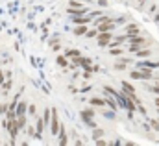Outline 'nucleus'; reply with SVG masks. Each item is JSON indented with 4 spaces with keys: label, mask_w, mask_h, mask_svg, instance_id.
I'll return each mask as SVG.
<instances>
[{
    "label": "nucleus",
    "mask_w": 159,
    "mask_h": 146,
    "mask_svg": "<svg viewBox=\"0 0 159 146\" xmlns=\"http://www.w3.org/2000/svg\"><path fill=\"white\" fill-rule=\"evenodd\" d=\"M152 54H154L152 50H143V48H139V50L135 52V56H137V57H150Z\"/></svg>",
    "instance_id": "obj_11"
},
{
    "label": "nucleus",
    "mask_w": 159,
    "mask_h": 146,
    "mask_svg": "<svg viewBox=\"0 0 159 146\" xmlns=\"http://www.w3.org/2000/svg\"><path fill=\"white\" fill-rule=\"evenodd\" d=\"M0 83H4V74H2V71H0Z\"/></svg>",
    "instance_id": "obj_31"
},
{
    "label": "nucleus",
    "mask_w": 159,
    "mask_h": 146,
    "mask_svg": "<svg viewBox=\"0 0 159 146\" xmlns=\"http://www.w3.org/2000/svg\"><path fill=\"white\" fill-rule=\"evenodd\" d=\"M128 39H129V44H137V46H141L143 43H146V39H144V37H141L139 34H137V35H129Z\"/></svg>",
    "instance_id": "obj_7"
},
{
    "label": "nucleus",
    "mask_w": 159,
    "mask_h": 146,
    "mask_svg": "<svg viewBox=\"0 0 159 146\" xmlns=\"http://www.w3.org/2000/svg\"><path fill=\"white\" fill-rule=\"evenodd\" d=\"M83 122H85V126H89V128H93V130H94V128L98 126V124H96V122H94L93 118H87V120H83Z\"/></svg>",
    "instance_id": "obj_25"
},
{
    "label": "nucleus",
    "mask_w": 159,
    "mask_h": 146,
    "mask_svg": "<svg viewBox=\"0 0 159 146\" xmlns=\"http://www.w3.org/2000/svg\"><path fill=\"white\" fill-rule=\"evenodd\" d=\"M89 102H91V106H98V107H104L106 106V100L104 98H91Z\"/></svg>",
    "instance_id": "obj_13"
},
{
    "label": "nucleus",
    "mask_w": 159,
    "mask_h": 146,
    "mask_svg": "<svg viewBox=\"0 0 159 146\" xmlns=\"http://www.w3.org/2000/svg\"><path fill=\"white\" fill-rule=\"evenodd\" d=\"M69 7H70V9H81L83 6H81L80 2H76V0H70V2H69Z\"/></svg>",
    "instance_id": "obj_20"
},
{
    "label": "nucleus",
    "mask_w": 159,
    "mask_h": 146,
    "mask_svg": "<svg viewBox=\"0 0 159 146\" xmlns=\"http://www.w3.org/2000/svg\"><path fill=\"white\" fill-rule=\"evenodd\" d=\"M87 34V24H78V28L74 30V35H83Z\"/></svg>",
    "instance_id": "obj_15"
},
{
    "label": "nucleus",
    "mask_w": 159,
    "mask_h": 146,
    "mask_svg": "<svg viewBox=\"0 0 159 146\" xmlns=\"http://www.w3.org/2000/svg\"><path fill=\"white\" fill-rule=\"evenodd\" d=\"M148 124H150V128H152L154 131H159V120H156V118H154V120H148Z\"/></svg>",
    "instance_id": "obj_23"
},
{
    "label": "nucleus",
    "mask_w": 159,
    "mask_h": 146,
    "mask_svg": "<svg viewBox=\"0 0 159 146\" xmlns=\"http://www.w3.org/2000/svg\"><path fill=\"white\" fill-rule=\"evenodd\" d=\"M115 26H117V24H115L113 21H109V22H100V24H98V32H111Z\"/></svg>",
    "instance_id": "obj_4"
},
{
    "label": "nucleus",
    "mask_w": 159,
    "mask_h": 146,
    "mask_svg": "<svg viewBox=\"0 0 159 146\" xmlns=\"http://www.w3.org/2000/svg\"><path fill=\"white\" fill-rule=\"evenodd\" d=\"M52 118H50V131H52V135H57L59 133V128H61V124H59V118H57V111L52 109V115H50Z\"/></svg>",
    "instance_id": "obj_1"
},
{
    "label": "nucleus",
    "mask_w": 159,
    "mask_h": 146,
    "mask_svg": "<svg viewBox=\"0 0 159 146\" xmlns=\"http://www.w3.org/2000/svg\"><path fill=\"white\" fill-rule=\"evenodd\" d=\"M35 111H37L35 106H28V113H30V115H35Z\"/></svg>",
    "instance_id": "obj_29"
},
{
    "label": "nucleus",
    "mask_w": 159,
    "mask_h": 146,
    "mask_svg": "<svg viewBox=\"0 0 159 146\" xmlns=\"http://www.w3.org/2000/svg\"><path fill=\"white\" fill-rule=\"evenodd\" d=\"M96 35H98L96 30H87V37H89V39H93V37H96Z\"/></svg>",
    "instance_id": "obj_28"
},
{
    "label": "nucleus",
    "mask_w": 159,
    "mask_h": 146,
    "mask_svg": "<svg viewBox=\"0 0 159 146\" xmlns=\"http://www.w3.org/2000/svg\"><path fill=\"white\" fill-rule=\"evenodd\" d=\"M98 137H104V130L94 128V131H93V139H98Z\"/></svg>",
    "instance_id": "obj_24"
},
{
    "label": "nucleus",
    "mask_w": 159,
    "mask_h": 146,
    "mask_svg": "<svg viewBox=\"0 0 159 146\" xmlns=\"http://www.w3.org/2000/svg\"><path fill=\"white\" fill-rule=\"evenodd\" d=\"M109 54L111 56H122V50H120L119 46H113V50H109Z\"/></svg>",
    "instance_id": "obj_26"
},
{
    "label": "nucleus",
    "mask_w": 159,
    "mask_h": 146,
    "mask_svg": "<svg viewBox=\"0 0 159 146\" xmlns=\"http://www.w3.org/2000/svg\"><path fill=\"white\" fill-rule=\"evenodd\" d=\"M67 11H69L72 17H74V15H85V13H87V7H81V9H70V7H69Z\"/></svg>",
    "instance_id": "obj_16"
},
{
    "label": "nucleus",
    "mask_w": 159,
    "mask_h": 146,
    "mask_svg": "<svg viewBox=\"0 0 159 146\" xmlns=\"http://www.w3.org/2000/svg\"><path fill=\"white\" fill-rule=\"evenodd\" d=\"M56 61H57V65H59V67H67V65H69V63H67V57H63V56H57V59H56Z\"/></svg>",
    "instance_id": "obj_22"
},
{
    "label": "nucleus",
    "mask_w": 159,
    "mask_h": 146,
    "mask_svg": "<svg viewBox=\"0 0 159 146\" xmlns=\"http://www.w3.org/2000/svg\"><path fill=\"white\" fill-rule=\"evenodd\" d=\"M137 69H159V61H139Z\"/></svg>",
    "instance_id": "obj_3"
},
{
    "label": "nucleus",
    "mask_w": 159,
    "mask_h": 146,
    "mask_svg": "<svg viewBox=\"0 0 159 146\" xmlns=\"http://www.w3.org/2000/svg\"><path fill=\"white\" fill-rule=\"evenodd\" d=\"M59 144L61 146L67 144V133H65V128H63V126L59 128Z\"/></svg>",
    "instance_id": "obj_12"
},
{
    "label": "nucleus",
    "mask_w": 159,
    "mask_h": 146,
    "mask_svg": "<svg viewBox=\"0 0 159 146\" xmlns=\"http://www.w3.org/2000/svg\"><path fill=\"white\" fill-rule=\"evenodd\" d=\"M124 41H128V35H120V37H115V39H111V46H119V44H122Z\"/></svg>",
    "instance_id": "obj_10"
},
{
    "label": "nucleus",
    "mask_w": 159,
    "mask_h": 146,
    "mask_svg": "<svg viewBox=\"0 0 159 146\" xmlns=\"http://www.w3.org/2000/svg\"><path fill=\"white\" fill-rule=\"evenodd\" d=\"M96 39H98V44L100 46H107L111 43V39H113V34L111 32H98Z\"/></svg>",
    "instance_id": "obj_2"
},
{
    "label": "nucleus",
    "mask_w": 159,
    "mask_h": 146,
    "mask_svg": "<svg viewBox=\"0 0 159 146\" xmlns=\"http://www.w3.org/2000/svg\"><path fill=\"white\" fill-rule=\"evenodd\" d=\"M98 6H102V7H106V6H107V0H98Z\"/></svg>",
    "instance_id": "obj_30"
},
{
    "label": "nucleus",
    "mask_w": 159,
    "mask_h": 146,
    "mask_svg": "<svg viewBox=\"0 0 159 146\" xmlns=\"http://www.w3.org/2000/svg\"><path fill=\"white\" fill-rule=\"evenodd\" d=\"M146 89H148L150 93H157L159 94V85H146Z\"/></svg>",
    "instance_id": "obj_27"
},
{
    "label": "nucleus",
    "mask_w": 159,
    "mask_h": 146,
    "mask_svg": "<svg viewBox=\"0 0 159 146\" xmlns=\"http://www.w3.org/2000/svg\"><path fill=\"white\" fill-rule=\"evenodd\" d=\"M76 56H80V50H76V48L65 50V57H76Z\"/></svg>",
    "instance_id": "obj_17"
},
{
    "label": "nucleus",
    "mask_w": 159,
    "mask_h": 146,
    "mask_svg": "<svg viewBox=\"0 0 159 146\" xmlns=\"http://www.w3.org/2000/svg\"><path fill=\"white\" fill-rule=\"evenodd\" d=\"M126 32H128V37L137 35V34H141V28H139L137 24H128V26H126Z\"/></svg>",
    "instance_id": "obj_8"
},
{
    "label": "nucleus",
    "mask_w": 159,
    "mask_h": 146,
    "mask_svg": "<svg viewBox=\"0 0 159 146\" xmlns=\"http://www.w3.org/2000/svg\"><path fill=\"white\" fill-rule=\"evenodd\" d=\"M15 113H17V116H20V115H26V113H28V104H26V102H17Z\"/></svg>",
    "instance_id": "obj_5"
},
{
    "label": "nucleus",
    "mask_w": 159,
    "mask_h": 146,
    "mask_svg": "<svg viewBox=\"0 0 159 146\" xmlns=\"http://www.w3.org/2000/svg\"><path fill=\"white\" fill-rule=\"evenodd\" d=\"M139 2H141V4H143V2H144V0H139Z\"/></svg>",
    "instance_id": "obj_33"
},
{
    "label": "nucleus",
    "mask_w": 159,
    "mask_h": 146,
    "mask_svg": "<svg viewBox=\"0 0 159 146\" xmlns=\"http://www.w3.org/2000/svg\"><path fill=\"white\" fill-rule=\"evenodd\" d=\"M50 115H52V109H46V111H44V116H43L44 126H48V124H50Z\"/></svg>",
    "instance_id": "obj_19"
},
{
    "label": "nucleus",
    "mask_w": 159,
    "mask_h": 146,
    "mask_svg": "<svg viewBox=\"0 0 159 146\" xmlns=\"http://www.w3.org/2000/svg\"><path fill=\"white\" fill-rule=\"evenodd\" d=\"M72 22H74L76 26H78V24H89L91 19H89V17H83V15H74V17H72Z\"/></svg>",
    "instance_id": "obj_6"
},
{
    "label": "nucleus",
    "mask_w": 159,
    "mask_h": 146,
    "mask_svg": "<svg viewBox=\"0 0 159 146\" xmlns=\"http://www.w3.org/2000/svg\"><path fill=\"white\" fill-rule=\"evenodd\" d=\"M154 104H156V106H157V107H159V96H157V98H156V100H154Z\"/></svg>",
    "instance_id": "obj_32"
},
{
    "label": "nucleus",
    "mask_w": 159,
    "mask_h": 146,
    "mask_svg": "<svg viewBox=\"0 0 159 146\" xmlns=\"http://www.w3.org/2000/svg\"><path fill=\"white\" fill-rule=\"evenodd\" d=\"M93 116H94V111H93V109H83V111H81V118H83V120L93 118Z\"/></svg>",
    "instance_id": "obj_18"
},
{
    "label": "nucleus",
    "mask_w": 159,
    "mask_h": 146,
    "mask_svg": "<svg viewBox=\"0 0 159 146\" xmlns=\"http://www.w3.org/2000/svg\"><path fill=\"white\" fill-rule=\"evenodd\" d=\"M126 65H128V59H122V61H119V63L115 65V69H117V71H124Z\"/></svg>",
    "instance_id": "obj_21"
},
{
    "label": "nucleus",
    "mask_w": 159,
    "mask_h": 146,
    "mask_svg": "<svg viewBox=\"0 0 159 146\" xmlns=\"http://www.w3.org/2000/svg\"><path fill=\"white\" fill-rule=\"evenodd\" d=\"M17 124H19V130H24L26 128V115L17 116Z\"/></svg>",
    "instance_id": "obj_14"
},
{
    "label": "nucleus",
    "mask_w": 159,
    "mask_h": 146,
    "mask_svg": "<svg viewBox=\"0 0 159 146\" xmlns=\"http://www.w3.org/2000/svg\"><path fill=\"white\" fill-rule=\"evenodd\" d=\"M104 100H106V104H107V106H109V107H111L113 111H117V109H119V104H117V102H115V100L111 98V94H107V96H106Z\"/></svg>",
    "instance_id": "obj_9"
}]
</instances>
